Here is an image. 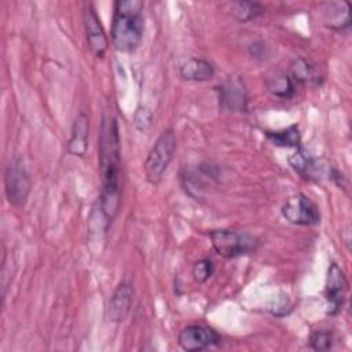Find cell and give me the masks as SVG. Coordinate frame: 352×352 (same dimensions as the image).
<instances>
[{
	"label": "cell",
	"mask_w": 352,
	"mask_h": 352,
	"mask_svg": "<svg viewBox=\"0 0 352 352\" xmlns=\"http://www.w3.org/2000/svg\"><path fill=\"white\" fill-rule=\"evenodd\" d=\"M121 150L117 120L113 114H103L99 132V169L102 192L99 209L107 224L116 217L121 192Z\"/></svg>",
	"instance_id": "cell-1"
},
{
	"label": "cell",
	"mask_w": 352,
	"mask_h": 352,
	"mask_svg": "<svg viewBox=\"0 0 352 352\" xmlns=\"http://www.w3.org/2000/svg\"><path fill=\"white\" fill-rule=\"evenodd\" d=\"M179 76L186 81H195V82L209 81L214 76V67L209 60L204 58L191 56L180 65Z\"/></svg>",
	"instance_id": "cell-13"
},
{
	"label": "cell",
	"mask_w": 352,
	"mask_h": 352,
	"mask_svg": "<svg viewBox=\"0 0 352 352\" xmlns=\"http://www.w3.org/2000/svg\"><path fill=\"white\" fill-rule=\"evenodd\" d=\"M32 187L29 172L21 157H14L4 170V191L12 206L21 208L28 201Z\"/></svg>",
	"instance_id": "cell-5"
},
{
	"label": "cell",
	"mask_w": 352,
	"mask_h": 352,
	"mask_svg": "<svg viewBox=\"0 0 352 352\" xmlns=\"http://www.w3.org/2000/svg\"><path fill=\"white\" fill-rule=\"evenodd\" d=\"M282 216L296 226H316L320 223L319 206L304 194L287 198L282 206Z\"/></svg>",
	"instance_id": "cell-6"
},
{
	"label": "cell",
	"mask_w": 352,
	"mask_h": 352,
	"mask_svg": "<svg viewBox=\"0 0 352 352\" xmlns=\"http://www.w3.org/2000/svg\"><path fill=\"white\" fill-rule=\"evenodd\" d=\"M144 3L142 0H117L113 6L110 37L120 52H133L143 40Z\"/></svg>",
	"instance_id": "cell-2"
},
{
	"label": "cell",
	"mask_w": 352,
	"mask_h": 352,
	"mask_svg": "<svg viewBox=\"0 0 352 352\" xmlns=\"http://www.w3.org/2000/svg\"><path fill=\"white\" fill-rule=\"evenodd\" d=\"M330 179L341 188H344L345 186H346V176L342 173V172H340L338 169H336V168H331L330 169Z\"/></svg>",
	"instance_id": "cell-23"
},
{
	"label": "cell",
	"mask_w": 352,
	"mask_h": 352,
	"mask_svg": "<svg viewBox=\"0 0 352 352\" xmlns=\"http://www.w3.org/2000/svg\"><path fill=\"white\" fill-rule=\"evenodd\" d=\"M290 77L297 82H308L318 78L315 73V66L305 58H297L290 65Z\"/></svg>",
	"instance_id": "cell-19"
},
{
	"label": "cell",
	"mask_w": 352,
	"mask_h": 352,
	"mask_svg": "<svg viewBox=\"0 0 352 352\" xmlns=\"http://www.w3.org/2000/svg\"><path fill=\"white\" fill-rule=\"evenodd\" d=\"M308 344L314 351L318 352H323V351H329L333 348L334 344V336L333 331L330 330H324V329H318L314 330L308 338Z\"/></svg>",
	"instance_id": "cell-20"
},
{
	"label": "cell",
	"mask_w": 352,
	"mask_h": 352,
	"mask_svg": "<svg viewBox=\"0 0 352 352\" xmlns=\"http://www.w3.org/2000/svg\"><path fill=\"white\" fill-rule=\"evenodd\" d=\"M323 22L327 28L333 30L342 32L344 29L349 28L351 18H349V3L346 1H334L326 3L322 10Z\"/></svg>",
	"instance_id": "cell-14"
},
{
	"label": "cell",
	"mask_w": 352,
	"mask_h": 352,
	"mask_svg": "<svg viewBox=\"0 0 352 352\" xmlns=\"http://www.w3.org/2000/svg\"><path fill=\"white\" fill-rule=\"evenodd\" d=\"M214 272V264L210 258H201L194 263L191 275L197 283H205Z\"/></svg>",
	"instance_id": "cell-21"
},
{
	"label": "cell",
	"mask_w": 352,
	"mask_h": 352,
	"mask_svg": "<svg viewBox=\"0 0 352 352\" xmlns=\"http://www.w3.org/2000/svg\"><path fill=\"white\" fill-rule=\"evenodd\" d=\"M153 124V113L150 109L140 106L136 109L135 114H133V125L138 131L140 132H146Z\"/></svg>",
	"instance_id": "cell-22"
},
{
	"label": "cell",
	"mask_w": 352,
	"mask_h": 352,
	"mask_svg": "<svg viewBox=\"0 0 352 352\" xmlns=\"http://www.w3.org/2000/svg\"><path fill=\"white\" fill-rule=\"evenodd\" d=\"M265 138L276 147H294L298 148L300 147V142H301V136H300V129L297 124H293L287 128L283 129H278V131H264Z\"/></svg>",
	"instance_id": "cell-16"
},
{
	"label": "cell",
	"mask_w": 352,
	"mask_h": 352,
	"mask_svg": "<svg viewBox=\"0 0 352 352\" xmlns=\"http://www.w3.org/2000/svg\"><path fill=\"white\" fill-rule=\"evenodd\" d=\"M219 91V104L234 113L248 111V92L243 81L238 77L227 80L224 84L217 87Z\"/></svg>",
	"instance_id": "cell-10"
},
{
	"label": "cell",
	"mask_w": 352,
	"mask_h": 352,
	"mask_svg": "<svg viewBox=\"0 0 352 352\" xmlns=\"http://www.w3.org/2000/svg\"><path fill=\"white\" fill-rule=\"evenodd\" d=\"M176 151V136L172 129H165L153 147L150 148L144 161L146 179L151 184H157L168 169L173 154Z\"/></svg>",
	"instance_id": "cell-4"
},
{
	"label": "cell",
	"mask_w": 352,
	"mask_h": 352,
	"mask_svg": "<svg viewBox=\"0 0 352 352\" xmlns=\"http://www.w3.org/2000/svg\"><path fill=\"white\" fill-rule=\"evenodd\" d=\"M264 12V7L257 1H234L231 4V14L238 22H249Z\"/></svg>",
	"instance_id": "cell-18"
},
{
	"label": "cell",
	"mask_w": 352,
	"mask_h": 352,
	"mask_svg": "<svg viewBox=\"0 0 352 352\" xmlns=\"http://www.w3.org/2000/svg\"><path fill=\"white\" fill-rule=\"evenodd\" d=\"M132 302H133V287L129 282L122 280L114 289L109 300V307H107L109 319L117 323L124 322L129 315Z\"/></svg>",
	"instance_id": "cell-11"
},
{
	"label": "cell",
	"mask_w": 352,
	"mask_h": 352,
	"mask_svg": "<svg viewBox=\"0 0 352 352\" xmlns=\"http://www.w3.org/2000/svg\"><path fill=\"white\" fill-rule=\"evenodd\" d=\"M221 342L220 334L205 324H190L182 329L177 334V344L187 352L204 351L216 346Z\"/></svg>",
	"instance_id": "cell-7"
},
{
	"label": "cell",
	"mask_w": 352,
	"mask_h": 352,
	"mask_svg": "<svg viewBox=\"0 0 352 352\" xmlns=\"http://www.w3.org/2000/svg\"><path fill=\"white\" fill-rule=\"evenodd\" d=\"M212 248L224 258H235L252 254L258 248V239L236 230H213L209 232Z\"/></svg>",
	"instance_id": "cell-3"
},
{
	"label": "cell",
	"mask_w": 352,
	"mask_h": 352,
	"mask_svg": "<svg viewBox=\"0 0 352 352\" xmlns=\"http://www.w3.org/2000/svg\"><path fill=\"white\" fill-rule=\"evenodd\" d=\"M267 91L279 99H290L296 94V82L286 73H276L265 80Z\"/></svg>",
	"instance_id": "cell-15"
},
{
	"label": "cell",
	"mask_w": 352,
	"mask_h": 352,
	"mask_svg": "<svg viewBox=\"0 0 352 352\" xmlns=\"http://www.w3.org/2000/svg\"><path fill=\"white\" fill-rule=\"evenodd\" d=\"M289 164L296 173H298L301 177L307 180L312 179L318 169L316 161L302 147H298L296 153H293L289 157Z\"/></svg>",
	"instance_id": "cell-17"
},
{
	"label": "cell",
	"mask_w": 352,
	"mask_h": 352,
	"mask_svg": "<svg viewBox=\"0 0 352 352\" xmlns=\"http://www.w3.org/2000/svg\"><path fill=\"white\" fill-rule=\"evenodd\" d=\"M348 290V280L342 268L337 263H331L327 270L324 297L327 301V315H337L344 305Z\"/></svg>",
	"instance_id": "cell-8"
},
{
	"label": "cell",
	"mask_w": 352,
	"mask_h": 352,
	"mask_svg": "<svg viewBox=\"0 0 352 352\" xmlns=\"http://www.w3.org/2000/svg\"><path fill=\"white\" fill-rule=\"evenodd\" d=\"M89 120L84 111H80L72 125L70 139L67 142V153L76 157H84L88 148Z\"/></svg>",
	"instance_id": "cell-12"
},
{
	"label": "cell",
	"mask_w": 352,
	"mask_h": 352,
	"mask_svg": "<svg viewBox=\"0 0 352 352\" xmlns=\"http://www.w3.org/2000/svg\"><path fill=\"white\" fill-rule=\"evenodd\" d=\"M82 22H84V29H85L87 44H88L91 52L96 58H103L107 51V47H109V40H107V36L102 26L100 18H99L92 3L84 4Z\"/></svg>",
	"instance_id": "cell-9"
}]
</instances>
